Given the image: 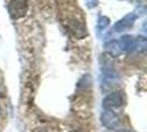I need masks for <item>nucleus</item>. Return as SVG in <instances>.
Here are the masks:
<instances>
[{"label":"nucleus","instance_id":"4","mask_svg":"<svg viewBox=\"0 0 147 132\" xmlns=\"http://www.w3.org/2000/svg\"><path fill=\"white\" fill-rule=\"evenodd\" d=\"M101 122L105 128L113 130V129H116L119 125V118L114 111L105 110L101 115Z\"/></svg>","mask_w":147,"mask_h":132},{"label":"nucleus","instance_id":"1","mask_svg":"<svg viewBox=\"0 0 147 132\" xmlns=\"http://www.w3.org/2000/svg\"><path fill=\"white\" fill-rule=\"evenodd\" d=\"M28 0H10L8 3V12L12 20L21 19L28 13Z\"/></svg>","mask_w":147,"mask_h":132},{"label":"nucleus","instance_id":"10","mask_svg":"<svg viewBox=\"0 0 147 132\" xmlns=\"http://www.w3.org/2000/svg\"><path fill=\"white\" fill-rule=\"evenodd\" d=\"M109 25H110V19H109L107 17H105V15H101V17L98 18V20H97V30L103 31V30L106 29Z\"/></svg>","mask_w":147,"mask_h":132},{"label":"nucleus","instance_id":"6","mask_svg":"<svg viewBox=\"0 0 147 132\" xmlns=\"http://www.w3.org/2000/svg\"><path fill=\"white\" fill-rule=\"evenodd\" d=\"M118 46L121 52L124 53H131L135 51V37L133 35H123L117 40Z\"/></svg>","mask_w":147,"mask_h":132},{"label":"nucleus","instance_id":"12","mask_svg":"<svg viewBox=\"0 0 147 132\" xmlns=\"http://www.w3.org/2000/svg\"><path fill=\"white\" fill-rule=\"evenodd\" d=\"M117 132H131V131H127V130H121V131H117Z\"/></svg>","mask_w":147,"mask_h":132},{"label":"nucleus","instance_id":"5","mask_svg":"<svg viewBox=\"0 0 147 132\" xmlns=\"http://www.w3.org/2000/svg\"><path fill=\"white\" fill-rule=\"evenodd\" d=\"M136 19H137V15H135V13H127L126 15H124L121 20H118L115 24H114V31L115 32H124L126 30L131 29L133 25H134V23L136 21Z\"/></svg>","mask_w":147,"mask_h":132},{"label":"nucleus","instance_id":"8","mask_svg":"<svg viewBox=\"0 0 147 132\" xmlns=\"http://www.w3.org/2000/svg\"><path fill=\"white\" fill-rule=\"evenodd\" d=\"M105 50L110 54V56H113V57H116L122 53L119 50V46H118L117 40H111L109 42H106L105 43Z\"/></svg>","mask_w":147,"mask_h":132},{"label":"nucleus","instance_id":"13","mask_svg":"<svg viewBox=\"0 0 147 132\" xmlns=\"http://www.w3.org/2000/svg\"><path fill=\"white\" fill-rule=\"evenodd\" d=\"M0 115H1V108H0Z\"/></svg>","mask_w":147,"mask_h":132},{"label":"nucleus","instance_id":"2","mask_svg":"<svg viewBox=\"0 0 147 132\" xmlns=\"http://www.w3.org/2000/svg\"><path fill=\"white\" fill-rule=\"evenodd\" d=\"M123 105V95L121 91H112L102 101V106L105 110H113L119 108Z\"/></svg>","mask_w":147,"mask_h":132},{"label":"nucleus","instance_id":"7","mask_svg":"<svg viewBox=\"0 0 147 132\" xmlns=\"http://www.w3.org/2000/svg\"><path fill=\"white\" fill-rule=\"evenodd\" d=\"M69 28L71 30V32L74 34V37L78 39H82V37H86L88 32H86V28L80 23L79 21H70L69 22Z\"/></svg>","mask_w":147,"mask_h":132},{"label":"nucleus","instance_id":"3","mask_svg":"<svg viewBox=\"0 0 147 132\" xmlns=\"http://www.w3.org/2000/svg\"><path fill=\"white\" fill-rule=\"evenodd\" d=\"M118 81V75L117 73L113 69V68H105L102 73V77H101V86L102 89L107 91L114 85H116Z\"/></svg>","mask_w":147,"mask_h":132},{"label":"nucleus","instance_id":"11","mask_svg":"<svg viewBox=\"0 0 147 132\" xmlns=\"http://www.w3.org/2000/svg\"><path fill=\"white\" fill-rule=\"evenodd\" d=\"M85 1V6L88 9H92V8H95L98 5V1L100 0H84Z\"/></svg>","mask_w":147,"mask_h":132},{"label":"nucleus","instance_id":"9","mask_svg":"<svg viewBox=\"0 0 147 132\" xmlns=\"http://www.w3.org/2000/svg\"><path fill=\"white\" fill-rule=\"evenodd\" d=\"M147 45V40L143 35H138L135 37V51L137 52H145Z\"/></svg>","mask_w":147,"mask_h":132}]
</instances>
